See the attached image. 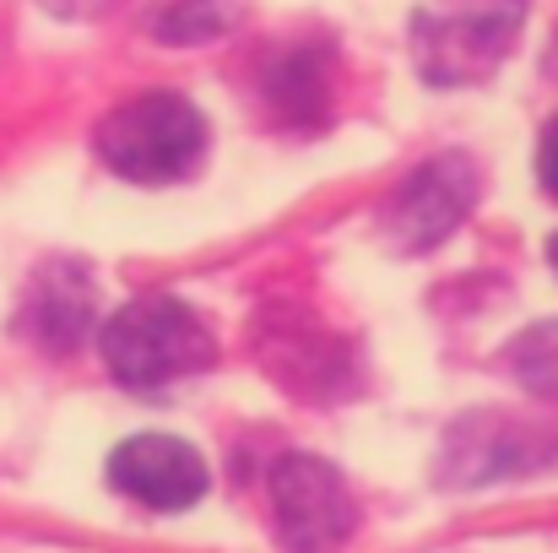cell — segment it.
I'll list each match as a JSON object with an SVG mask.
<instances>
[{"instance_id":"1","label":"cell","mask_w":558,"mask_h":553,"mask_svg":"<svg viewBox=\"0 0 558 553\" xmlns=\"http://www.w3.org/2000/svg\"><path fill=\"white\" fill-rule=\"evenodd\" d=\"M532 0H417L412 60L428 87L488 82L526 27Z\"/></svg>"},{"instance_id":"2","label":"cell","mask_w":558,"mask_h":553,"mask_svg":"<svg viewBox=\"0 0 558 553\" xmlns=\"http://www.w3.org/2000/svg\"><path fill=\"white\" fill-rule=\"evenodd\" d=\"M98 342H104V364L114 369V380L131 385V390L180 385L190 374L211 369V359H217L211 332L201 326V315L180 299H169V293H142V299L120 304Z\"/></svg>"},{"instance_id":"3","label":"cell","mask_w":558,"mask_h":553,"mask_svg":"<svg viewBox=\"0 0 558 553\" xmlns=\"http://www.w3.org/2000/svg\"><path fill=\"white\" fill-rule=\"evenodd\" d=\"M93 147L120 180L174 184L195 175L206 153V120L180 93H142L104 115Z\"/></svg>"},{"instance_id":"4","label":"cell","mask_w":558,"mask_h":553,"mask_svg":"<svg viewBox=\"0 0 558 553\" xmlns=\"http://www.w3.org/2000/svg\"><path fill=\"white\" fill-rule=\"evenodd\" d=\"M558 467V429L521 418V412H466L445 429L434 478L445 489H483V483H510V478H537Z\"/></svg>"},{"instance_id":"5","label":"cell","mask_w":558,"mask_h":553,"mask_svg":"<svg viewBox=\"0 0 558 553\" xmlns=\"http://www.w3.org/2000/svg\"><path fill=\"white\" fill-rule=\"evenodd\" d=\"M271 521L288 553H337L359 527V500L331 461L282 456L271 467Z\"/></svg>"},{"instance_id":"6","label":"cell","mask_w":558,"mask_h":553,"mask_svg":"<svg viewBox=\"0 0 558 553\" xmlns=\"http://www.w3.org/2000/svg\"><path fill=\"white\" fill-rule=\"evenodd\" d=\"M483 195V175L466 153H439L423 169H412L407 180L390 190L385 212H379V233L401 250V255H423L439 239H450L466 212Z\"/></svg>"},{"instance_id":"7","label":"cell","mask_w":558,"mask_h":553,"mask_svg":"<svg viewBox=\"0 0 558 553\" xmlns=\"http://www.w3.org/2000/svg\"><path fill=\"white\" fill-rule=\"evenodd\" d=\"M109 483L125 500H136L142 510L174 516L206 494V461L195 445L174 440V434H136L109 456Z\"/></svg>"},{"instance_id":"8","label":"cell","mask_w":558,"mask_h":553,"mask_svg":"<svg viewBox=\"0 0 558 553\" xmlns=\"http://www.w3.org/2000/svg\"><path fill=\"white\" fill-rule=\"evenodd\" d=\"M93 321H98V282L82 261L60 255L49 266H38V277L27 282V299H22V332L33 348L44 353H71L93 337Z\"/></svg>"},{"instance_id":"9","label":"cell","mask_w":558,"mask_h":553,"mask_svg":"<svg viewBox=\"0 0 558 553\" xmlns=\"http://www.w3.org/2000/svg\"><path fill=\"white\" fill-rule=\"evenodd\" d=\"M266 93L277 104L282 120H315L326 109V60L315 49H288L271 71H266Z\"/></svg>"},{"instance_id":"10","label":"cell","mask_w":558,"mask_h":553,"mask_svg":"<svg viewBox=\"0 0 558 553\" xmlns=\"http://www.w3.org/2000/svg\"><path fill=\"white\" fill-rule=\"evenodd\" d=\"M505 369L532 390V396H558V321H537L521 337H510Z\"/></svg>"},{"instance_id":"11","label":"cell","mask_w":558,"mask_h":553,"mask_svg":"<svg viewBox=\"0 0 558 553\" xmlns=\"http://www.w3.org/2000/svg\"><path fill=\"white\" fill-rule=\"evenodd\" d=\"M233 16H239V0H174L158 22V38L201 44V38H217L222 27H233Z\"/></svg>"},{"instance_id":"12","label":"cell","mask_w":558,"mask_h":553,"mask_svg":"<svg viewBox=\"0 0 558 553\" xmlns=\"http://www.w3.org/2000/svg\"><path fill=\"white\" fill-rule=\"evenodd\" d=\"M537 180H543V190L558 201V115L548 120V131H543V142H537Z\"/></svg>"},{"instance_id":"13","label":"cell","mask_w":558,"mask_h":553,"mask_svg":"<svg viewBox=\"0 0 558 553\" xmlns=\"http://www.w3.org/2000/svg\"><path fill=\"white\" fill-rule=\"evenodd\" d=\"M38 5H49L54 16H71V22H76V16H104V11H114L120 0H38Z\"/></svg>"},{"instance_id":"14","label":"cell","mask_w":558,"mask_h":553,"mask_svg":"<svg viewBox=\"0 0 558 553\" xmlns=\"http://www.w3.org/2000/svg\"><path fill=\"white\" fill-rule=\"evenodd\" d=\"M548 261H554V272H558V233L548 239Z\"/></svg>"}]
</instances>
